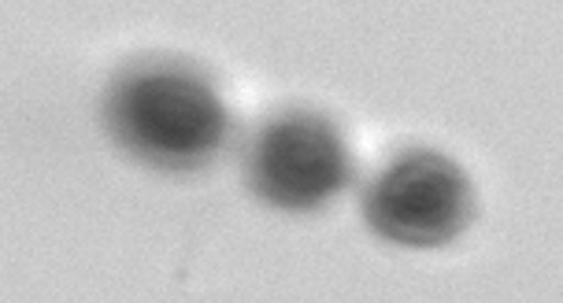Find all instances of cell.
<instances>
[{
    "mask_svg": "<svg viewBox=\"0 0 563 303\" xmlns=\"http://www.w3.org/2000/svg\"><path fill=\"white\" fill-rule=\"evenodd\" d=\"M104 126L119 148L156 170H200L223 152V93L186 59H137L104 93Z\"/></svg>",
    "mask_w": 563,
    "mask_h": 303,
    "instance_id": "1",
    "label": "cell"
},
{
    "mask_svg": "<svg viewBox=\"0 0 563 303\" xmlns=\"http://www.w3.org/2000/svg\"><path fill=\"white\" fill-rule=\"evenodd\" d=\"M475 215L467 170L438 148H408L378 170L364 193V218L400 248H445Z\"/></svg>",
    "mask_w": 563,
    "mask_h": 303,
    "instance_id": "2",
    "label": "cell"
},
{
    "mask_svg": "<svg viewBox=\"0 0 563 303\" xmlns=\"http://www.w3.org/2000/svg\"><path fill=\"white\" fill-rule=\"evenodd\" d=\"M245 175L249 189L264 204L289 215H308L327 207L352 181V156L334 119L294 108L260 126Z\"/></svg>",
    "mask_w": 563,
    "mask_h": 303,
    "instance_id": "3",
    "label": "cell"
}]
</instances>
